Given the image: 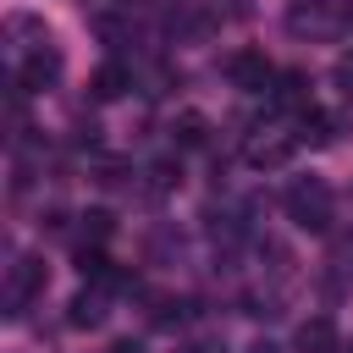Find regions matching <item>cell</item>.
I'll use <instances>...</instances> for the list:
<instances>
[{"label": "cell", "mask_w": 353, "mask_h": 353, "mask_svg": "<svg viewBox=\"0 0 353 353\" xmlns=\"http://www.w3.org/2000/svg\"><path fill=\"white\" fill-rule=\"evenodd\" d=\"M292 138H298V143H314V149H320V143H331V116H325V110H303Z\"/></svg>", "instance_id": "obj_12"}, {"label": "cell", "mask_w": 353, "mask_h": 353, "mask_svg": "<svg viewBox=\"0 0 353 353\" xmlns=\"http://www.w3.org/2000/svg\"><path fill=\"white\" fill-rule=\"evenodd\" d=\"M342 353H353V342H347V347H342Z\"/></svg>", "instance_id": "obj_20"}, {"label": "cell", "mask_w": 353, "mask_h": 353, "mask_svg": "<svg viewBox=\"0 0 353 353\" xmlns=\"http://www.w3.org/2000/svg\"><path fill=\"white\" fill-rule=\"evenodd\" d=\"M110 232H116V215H110V210H88V215H83V237H94V243H105Z\"/></svg>", "instance_id": "obj_14"}, {"label": "cell", "mask_w": 353, "mask_h": 353, "mask_svg": "<svg viewBox=\"0 0 353 353\" xmlns=\"http://www.w3.org/2000/svg\"><path fill=\"white\" fill-rule=\"evenodd\" d=\"M287 215L303 232H325L331 226V188H325V176H298L287 188Z\"/></svg>", "instance_id": "obj_1"}, {"label": "cell", "mask_w": 353, "mask_h": 353, "mask_svg": "<svg viewBox=\"0 0 353 353\" xmlns=\"http://www.w3.org/2000/svg\"><path fill=\"white\" fill-rule=\"evenodd\" d=\"M66 309H72V314H66L72 325H88V331H94V325H105V292H77Z\"/></svg>", "instance_id": "obj_10"}, {"label": "cell", "mask_w": 353, "mask_h": 353, "mask_svg": "<svg viewBox=\"0 0 353 353\" xmlns=\"http://www.w3.org/2000/svg\"><path fill=\"white\" fill-rule=\"evenodd\" d=\"M353 22V0H298L287 11L292 33H342Z\"/></svg>", "instance_id": "obj_2"}, {"label": "cell", "mask_w": 353, "mask_h": 353, "mask_svg": "<svg viewBox=\"0 0 353 353\" xmlns=\"http://www.w3.org/2000/svg\"><path fill=\"white\" fill-rule=\"evenodd\" d=\"M55 77H61V50H55V44H39V50L22 61V72H17V83H22L28 94H33V88H50Z\"/></svg>", "instance_id": "obj_7"}, {"label": "cell", "mask_w": 353, "mask_h": 353, "mask_svg": "<svg viewBox=\"0 0 353 353\" xmlns=\"http://www.w3.org/2000/svg\"><path fill=\"white\" fill-rule=\"evenodd\" d=\"M44 281H50V270H44V259L39 254H22L17 265H11V276H6V314L17 320L39 292H44Z\"/></svg>", "instance_id": "obj_3"}, {"label": "cell", "mask_w": 353, "mask_h": 353, "mask_svg": "<svg viewBox=\"0 0 353 353\" xmlns=\"http://www.w3.org/2000/svg\"><path fill=\"white\" fill-rule=\"evenodd\" d=\"M248 353H281V347H276V342H265V336H259V342H248Z\"/></svg>", "instance_id": "obj_18"}, {"label": "cell", "mask_w": 353, "mask_h": 353, "mask_svg": "<svg viewBox=\"0 0 353 353\" xmlns=\"http://www.w3.org/2000/svg\"><path fill=\"white\" fill-rule=\"evenodd\" d=\"M176 353H221L215 336H193V342H176Z\"/></svg>", "instance_id": "obj_16"}, {"label": "cell", "mask_w": 353, "mask_h": 353, "mask_svg": "<svg viewBox=\"0 0 353 353\" xmlns=\"http://www.w3.org/2000/svg\"><path fill=\"white\" fill-rule=\"evenodd\" d=\"M292 149H298V138L292 132H259V138H248V165L254 171H276V165H287L292 160Z\"/></svg>", "instance_id": "obj_5"}, {"label": "cell", "mask_w": 353, "mask_h": 353, "mask_svg": "<svg viewBox=\"0 0 353 353\" xmlns=\"http://www.w3.org/2000/svg\"><path fill=\"white\" fill-rule=\"evenodd\" d=\"M336 88H342V94H353V55H342V61H336Z\"/></svg>", "instance_id": "obj_17"}, {"label": "cell", "mask_w": 353, "mask_h": 353, "mask_svg": "<svg viewBox=\"0 0 353 353\" xmlns=\"http://www.w3.org/2000/svg\"><path fill=\"white\" fill-rule=\"evenodd\" d=\"M121 176H127V165H121V160H99V165H94V182H99V188H116Z\"/></svg>", "instance_id": "obj_15"}, {"label": "cell", "mask_w": 353, "mask_h": 353, "mask_svg": "<svg viewBox=\"0 0 353 353\" xmlns=\"http://www.w3.org/2000/svg\"><path fill=\"white\" fill-rule=\"evenodd\" d=\"M182 182V165H171V160H154L149 165V193H171Z\"/></svg>", "instance_id": "obj_13"}, {"label": "cell", "mask_w": 353, "mask_h": 353, "mask_svg": "<svg viewBox=\"0 0 353 353\" xmlns=\"http://www.w3.org/2000/svg\"><path fill=\"white\" fill-rule=\"evenodd\" d=\"M127 88H132V72H127L121 61H105V66L94 72V83H88V94H94V99H121Z\"/></svg>", "instance_id": "obj_9"}, {"label": "cell", "mask_w": 353, "mask_h": 353, "mask_svg": "<svg viewBox=\"0 0 353 353\" xmlns=\"http://www.w3.org/2000/svg\"><path fill=\"white\" fill-rule=\"evenodd\" d=\"M110 353H143V342H110Z\"/></svg>", "instance_id": "obj_19"}, {"label": "cell", "mask_w": 353, "mask_h": 353, "mask_svg": "<svg viewBox=\"0 0 353 353\" xmlns=\"http://www.w3.org/2000/svg\"><path fill=\"white\" fill-rule=\"evenodd\" d=\"M171 138H176V143H182V149H199V143H204V138H210V121H204V116H199V110H182V116H176V121H171Z\"/></svg>", "instance_id": "obj_11"}, {"label": "cell", "mask_w": 353, "mask_h": 353, "mask_svg": "<svg viewBox=\"0 0 353 353\" xmlns=\"http://www.w3.org/2000/svg\"><path fill=\"white\" fill-rule=\"evenodd\" d=\"M226 77H232V88H243V94H265V88L276 83V72H270V61H265L259 50H237V55L226 61Z\"/></svg>", "instance_id": "obj_4"}, {"label": "cell", "mask_w": 353, "mask_h": 353, "mask_svg": "<svg viewBox=\"0 0 353 353\" xmlns=\"http://www.w3.org/2000/svg\"><path fill=\"white\" fill-rule=\"evenodd\" d=\"M270 110H309V77L303 72H276V88H270Z\"/></svg>", "instance_id": "obj_8"}, {"label": "cell", "mask_w": 353, "mask_h": 353, "mask_svg": "<svg viewBox=\"0 0 353 353\" xmlns=\"http://www.w3.org/2000/svg\"><path fill=\"white\" fill-rule=\"evenodd\" d=\"M292 347H298V353H342V336H336V320H331V314H309V320L298 325V336H292Z\"/></svg>", "instance_id": "obj_6"}]
</instances>
